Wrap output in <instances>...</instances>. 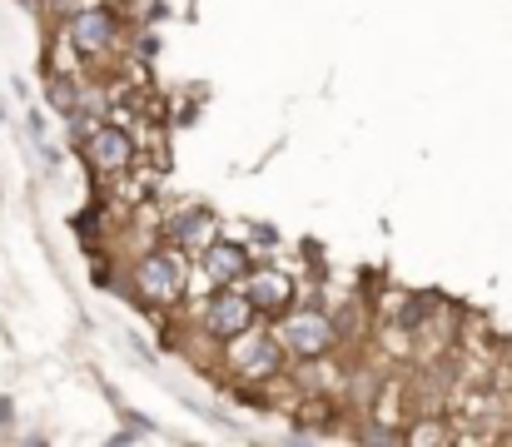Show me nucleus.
<instances>
[{
	"instance_id": "nucleus-1",
	"label": "nucleus",
	"mask_w": 512,
	"mask_h": 447,
	"mask_svg": "<svg viewBox=\"0 0 512 447\" xmlns=\"http://www.w3.org/2000/svg\"><path fill=\"white\" fill-rule=\"evenodd\" d=\"M130 289H135V303H145V308H174L184 298V289H189L184 249H174V244L145 249L130 264Z\"/></svg>"
},
{
	"instance_id": "nucleus-2",
	"label": "nucleus",
	"mask_w": 512,
	"mask_h": 447,
	"mask_svg": "<svg viewBox=\"0 0 512 447\" xmlns=\"http://www.w3.org/2000/svg\"><path fill=\"white\" fill-rule=\"evenodd\" d=\"M274 338L284 343L289 358H329L339 348V323L324 308H284L274 323Z\"/></svg>"
},
{
	"instance_id": "nucleus-3",
	"label": "nucleus",
	"mask_w": 512,
	"mask_h": 447,
	"mask_svg": "<svg viewBox=\"0 0 512 447\" xmlns=\"http://www.w3.org/2000/svg\"><path fill=\"white\" fill-rule=\"evenodd\" d=\"M284 343L274 338V328H244L239 338H229V368L244 383H274L284 373Z\"/></svg>"
},
{
	"instance_id": "nucleus-4",
	"label": "nucleus",
	"mask_w": 512,
	"mask_h": 447,
	"mask_svg": "<svg viewBox=\"0 0 512 447\" xmlns=\"http://www.w3.org/2000/svg\"><path fill=\"white\" fill-rule=\"evenodd\" d=\"M254 318H259V308L249 303V294H244L239 284H224V289H214V294L204 298V308H199V333L214 338V343H229V338H239L244 328H254Z\"/></svg>"
},
{
	"instance_id": "nucleus-5",
	"label": "nucleus",
	"mask_w": 512,
	"mask_h": 447,
	"mask_svg": "<svg viewBox=\"0 0 512 447\" xmlns=\"http://www.w3.org/2000/svg\"><path fill=\"white\" fill-rule=\"evenodd\" d=\"M65 35L80 55H110L120 45V15L110 5H80L75 15H65Z\"/></svg>"
},
{
	"instance_id": "nucleus-6",
	"label": "nucleus",
	"mask_w": 512,
	"mask_h": 447,
	"mask_svg": "<svg viewBox=\"0 0 512 447\" xmlns=\"http://www.w3.org/2000/svg\"><path fill=\"white\" fill-rule=\"evenodd\" d=\"M80 154L95 174H125L135 164V135L125 125H95L85 140H80Z\"/></svg>"
},
{
	"instance_id": "nucleus-7",
	"label": "nucleus",
	"mask_w": 512,
	"mask_h": 447,
	"mask_svg": "<svg viewBox=\"0 0 512 447\" xmlns=\"http://www.w3.org/2000/svg\"><path fill=\"white\" fill-rule=\"evenodd\" d=\"M194 259H199V274H204V284H209V289L239 284V279L254 269L249 249H244V244H229V239H214V244H204Z\"/></svg>"
},
{
	"instance_id": "nucleus-8",
	"label": "nucleus",
	"mask_w": 512,
	"mask_h": 447,
	"mask_svg": "<svg viewBox=\"0 0 512 447\" xmlns=\"http://www.w3.org/2000/svg\"><path fill=\"white\" fill-rule=\"evenodd\" d=\"M214 214L204 209V204H184V209H174L170 219H165V244L174 249H184V254H199L204 244H214Z\"/></svg>"
},
{
	"instance_id": "nucleus-9",
	"label": "nucleus",
	"mask_w": 512,
	"mask_h": 447,
	"mask_svg": "<svg viewBox=\"0 0 512 447\" xmlns=\"http://www.w3.org/2000/svg\"><path fill=\"white\" fill-rule=\"evenodd\" d=\"M239 289L249 294V303L259 308V313H284V308H294V279L284 274V269H249L244 279H239Z\"/></svg>"
},
{
	"instance_id": "nucleus-10",
	"label": "nucleus",
	"mask_w": 512,
	"mask_h": 447,
	"mask_svg": "<svg viewBox=\"0 0 512 447\" xmlns=\"http://www.w3.org/2000/svg\"><path fill=\"white\" fill-rule=\"evenodd\" d=\"M339 428V403L334 398H309V403H299V428H294V438H324V433H334Z\"/></svg>"
},
{
	"instance_id": "nucleus-11",
	"label": "nucleus",
	"mask_w": 512,
	"mask_h": 447,
	"mask_svg": "<svg viewBox=\"0 0 512 447\" xmlns=\"http://www.w3.org/2000/svg\"><path fill=\"white\" fill-rule=\"evenodd\" d=\"M45 100H50V110H60V115H75V110H80V100H85V90H80V80H75V75L55 70V75L45 80Z\"/></svg>"
},
{
	"instance_id": "nucleus-12",
	"label": "nucleus",
	"mask_w": 512,
	"mask_h": 447,
	"mask_svg": "<svg viewBox=\"0 0 512 447\" xmlns=\"http://www.w3.org/2000/svg\"><path fill=\"white\" fill-rule=\"evenodd\" d=\"M403 438H408V443H448V428H443L438 418H423L418 428H403Z\"/></svg>"
},
{
	"instance_id": "nucleus-13",
	"label": "nucleus",
	"mask_w": 512,
	"mask_h": 447,
	"mask_svg": "<svg viewBox=\"0 0 512 447\" xmlns=\"http://www.w3.org/2000/svg\"><path fill=\"white\" fill-rule=\"evenodd\" d=\"M10 423H15V403H10V398H0V433H5Z\"/></svg>"
}]
</instances>
